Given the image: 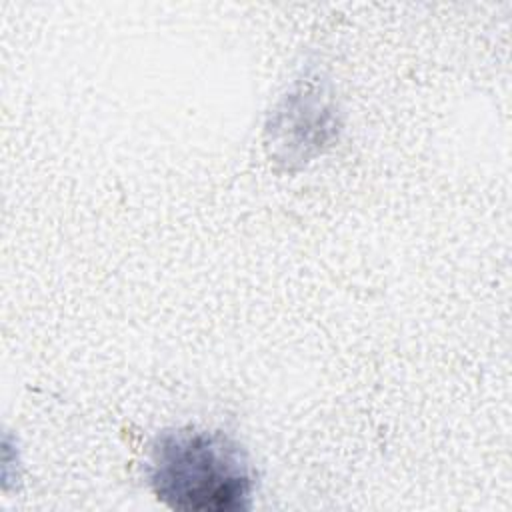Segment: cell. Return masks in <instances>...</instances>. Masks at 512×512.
I'll list each match as a JSON object with an SVG mask.
<instances>
[{
    "instance_id": "1",
    "label": "cell",
    "mask_w": 512,
    "mask_h": 512,
    "mask_svg": "<svg viewBox=\"0 0 512 512\" xmlns=\"http://www.w3.org/2000/svg\"><path fill=\"white\" fill-rule=\"evenodd\" d=\"M146 478L152 494L180 512L252 508L256 472L244 446L220 430L178 426L150 444Z\"/></svg>"
}]
</instances>
